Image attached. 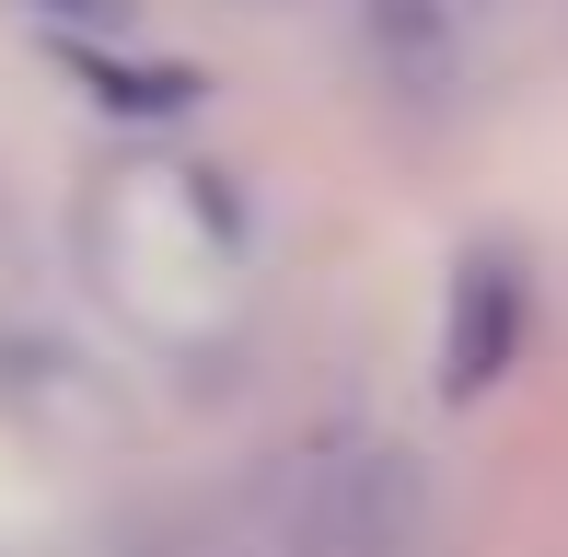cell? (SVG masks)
I'll list each match as a JSON object with an SVG mask.
<instances>
[{"label": "cell", "instance_id": "cell-1", "mask_svg": "<svg viewBox=\"0 0 568 557\" xmlns=\"http://www.w3.org/2000/svg\"><path fill=\"white\" fill-rule=\"evenodd\" d=\"M510 337H523V278H510V256H476L453 291V348H442V384L453 395H487L510 372Z\"/></svg>", "mask_w": 568, "mask_h": 557}, {"label": "cell", "instance_id": "cell-2", "mask_svg": "<svg viewBox=\"0 0 568 557\" xmlns=\"http://www.w3.org/2000/svg\"><path fill=\"white\" fill-rule=\"evenodd\" d=\"M359 23H372V59L395 70L406 93H418V105H442L453 93V0H359Z\"/></svg>", "mask_w": 568, "mask_h": 557}, {"label": "cell", "instance_id": "cell-3", "mask_svg": "<svg viewBox=\"0 0 568 557\" xmlns=\"http://www.w3.org/2000/svg\"><path fill=\"white\" fill-rule=\"evenodd\" d=\"M36 12H70V23H116L128 0H36Z\"/></svg>", "mask_w": 568, "mask_h": 557}]
</instances>
